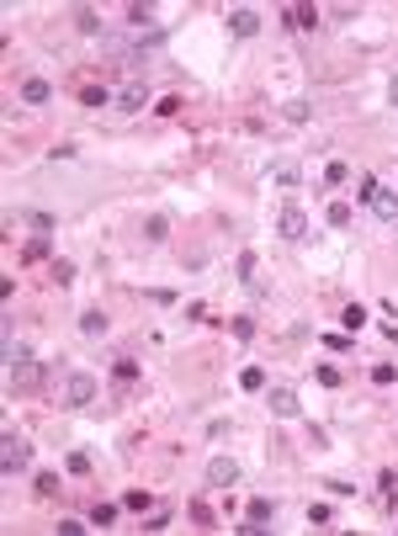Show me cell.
Masks as SVG:
<instances>
[{
    "mask_svg": "<svg viewBox=\"0 0 398 536\" xmlns=\"http://www.w3.org/2000/svg\"><path fill=\"white\" fill-rule=\"evenodd\" d=\"M122 504H128V510H139V515H143V510H149V504H154V499L143 494V489H133V494H122Z\"/></svg>",
    "mask_w": 398,
    "mask_h": 536,
    "instance_id": "obj_27",
    "label": "cell"
},
{
    "mask_svg": "<svg viewBox=\"0 0 398 536\" xmlns=\"http://www.w3.org/2000/svg\"><path fill=\"white\" fill-rule=\"evenodd\" d=\"M393 377H398V366H393V361H377V366H372V382H377V388H388Z\"/></svg>",
    "mask_w": 398,
    "mask_h": 536,
    "instance_id": "obj_23",
    "label": "cell"
},
{
    "mask_svg": "<svg viewBox=\"0 0 398 536\" xmlns=\"http://www.w3.org/2000/svg\"><path fill=\"white\" fill-rule=\"evenodd\" d=\"M21 101H27V106H48V101H54V85H48V80H21Z\"/></svg>",
    "mask_w": 398,
    "mask_h": 536,
    "instance_id": "obj_6",
    "label": "cell"
},
{
    "mask_svg": "<svg viewBox=\"0 0 398 536\" xmlns=\"http://www.w3.org/2000/svg\"><path fill=\"white\" fill-rule=\"evenodd\" d=\"M80 531H85V520H75V515L59 520V536H80Z\"/></svg>",
    "mask_w": 398,
    "mask_h": 536,
    "instance_id": "obj_35",
    "label": "cell"
},
{
    "mask_svg": "<svg viewBox=\"0 0 398 536\" xmlns=\"http://www.w3.org/2000/svg\"><path fill=\"white\" fill-rule=\"evenodd\" d=\"M271 176H277L281 186H298V170H292V165H271Z\"/></svg>",
    "mask_w": 398,
    "mask_h": 536,
    "instance_id": "obj_32",
    "label": "cell"
},
{
    "mask_svg": "<svg viewBox=\"0 0 398 536\" xmlns=\"http://www.w3.org/2000/svg\"><path fill=\"white\" fill-rule=\"evenodd\" d=\"M229 32H234V38H255L260 32V11L255 5H234V11H229Z\"/></svg>",
    "mask_w": 398,
    "mask_h": 536,
    "instance_id": "obj_4",
    "label": "cell"
},
{
    "mask_svg": "<svg viewBox=\"0 0 398 536\" xmlns=\"http://www.w3.org/2000/svg\"><path fill=\"white\" fill-rule=\"evenodd\" d=\"M59 489H64V483H59V473H38V494H43V499H54Z\"/></svg>",
    "mask_w": 398,
    "mask_h": 536,
    "instance_id": "obj_24",
    "label": "cell"
},
{
    "mask_svg": "<svg viewBox=\"0 0 398 536\" xmlns=\"http://www.w3.org/2000/svg\"><path fill=\"white\" fill-rule=\"evenodd\" d=\"M80 101H85V106H106V85H85V91H80Z\"/></svg>",
    "mask_w": 398,
    "mask_h": 536,
    "instance_id": "obj_22",
    "label": "cell"
},
{
    "mask_svg": "<svg viewBox=\"0 0 398 536\" xmlns=\"http://www.w3.org/2000/svg\"><path fill=\"white\" fill-rule=\"evenodd\" d=\"M314 112H308V101H287V122H308Z\"/></svg>",
    "mask_w": 398,
    "mask_h": 536,
    "instance_id": "obj_28",
    "label": "cell"
},
{
    "mask_svg": "<svg viewBox=\"0 0 398 536\" xmlns=\"http://www.w3.org/2000/svg\"><path fill=\"white\" fill-rule=\"evenodd\" d=\"M324 180H329V186H340V180H351V170H345V165H340V159H335V165L324 170Z\"/></svg>",
    "mask_w": 398,
    "mask_h": 536,
    "instance_id": "obj_34",
    "label": "cell"
},
{
    "mask_svg": "<svg viewBox=\"0 0 398 536\" xmlns=\"http://www.w3.org/2000/svg\"><path fill=\"white\" fill-rule=\"evenodd\" d=\"M244 520H255V526H271L277 520V499H250V515Z\"/></svg>",
    "mask_w": 398,
    "mask_h": 536,
    "instance_id": "obj_11",
    "label": "cell"
},
{
    "mask_svg": "<svg viewBox=\"0 0 398 536\" xmlns=\"http://www.w3.org/2000/svg\"><path fill=\"white\" fill-rule=\"evenodd\" d=\"M281 16H287V27H303V32H308L324 11H318V5H281Z\"/></svg>",
    "mask_w": 398,
    "mask_h": 536,
    "instance_id": "obj_8",
    "label": "cell"
},
{
    "mask_svg": "<svg viewBox=\"0 0 398 536\" xmlns=\"http://www.w3.org/2000/svg\"><path fill=\"white\" fill-rule=\"evenodd\" d=\"M239 388H244V393H266V372H260V366H244V372H239Z\"/></svg>",
    "mask_w": 398,
    "mask_h": 536,
    "instance_id": "obj_14",
    "label": "cell"
},
{
    "mask_svg": "<svg viewBox=\"0 0 398 536\" xmlns=\"http://www.w3.org/2000/svg\"><path fill=\"white\" fill-rule=\"evenodd\" d=\"M372 213H377V218H398V197L388 191V186H377V197H372Z\"/></svg>",
    "mask_w": 398,
    "mask_h": 536,
    "instance_id": "obj_12",
    "label": "cell"
},
{
    "mask_svg": "<svg viewBox=\"0 0 398 536\" xmlns=\"http://www.w3.org/2000/svg\"><path fill=\"white\" fill-rule=\"evenodd\" d=\"M43 372H38V361H11V388H38Z\"/></svg>",
    "mask_w": 398,
    "mask_h": 536,
    "instance_id": "obj_9",
    "label": "cell"
},
{
    "mask_svg": "<svg viewBox=\"0 0 398 536\" xmlns=\"http://www.w3.org/2000/svg\"><path fill=\"white\" fill-rule=\"evenodd\" d=\"M329 223H335V229H351V207H345V202H329Z\"/></svg>",
    "mask_w": 398,
    "mask_h": 536,
    "instance_id": "obj_26",
    "label": "cell"
},
{
    "mask_svg": "<svg viewBox=\"0 0 398 536\" xmlns=\"http://www.w3.org/2000/svg\"><path fill=\"white\" fill-rule=\"evenodd\" d=\"M75 27H80V32H91V38H96V32H101V16L91 11V5H75Z\"/></svg>",
    "mask_w": 398,
    "mask_h": 536,
    "instance_id": "obj_15",
    "label": "cell"
},
{
    "mask_svg": "<svg viewBox=\"0 0 398 536\" xmlns=\"http://www.w3.org/2000/svg\"><path fill=\"white\" fill-rule=\"evenodd\" d=\"M96 393H101V382L91 377V372H69V382H64V404H69V409H85Z\"/></svg>",
    "mask_w": 398,
    "mask_h": 536,
    "instance_id": "obj_2",
    "label": "cell"
},
{
    "mask_svg": "<svg viewBox=\"0 0 398 536\" xmlns=\"http://www.w3.org/2000/svg\"><path fill=\"white\" fill-rule=\"evenodd\" d=\"M80 335L101 340V335H106V314H96V308H91V314H80Z\"/></svg>",
    "mask_w": 398,
    "mask_h": 536,
    "instance_id": "obj_13",
    "label": "cell"
},
{
    "mask_svg": "<svg viewBox=\"0 0 398 536\" xmlns=\"http://www.w3.org/2000/svg\"><path fill=\"white\" fill-rule=\"evenodd\" d=\"M393 101H398V80H393Z\"/></svg>",
    "mask_w": 398,
    "mask_h": 536,
    "instance_id": "obj_36",
    "label": "cell"
},
{
    "mask_svg": "<svg viewBox=\"0 0 398 536\" xmlns=\"http://www.w3.org/2000/svg\"><path fill=\"white\" fill-rule=\"evenodd\" d=\"M207 483H218V489H229V483H239V467L229 457H213L207 462Z\"/></svg>",
    "mask_w": 398,
    "mask_h": 536,
    "instance_id": "obj_7",
    "label": "cell"
},
{
    "mask_svg": "<svg viewBox=\"0 0 398 536\" xmlns=\"http://www.w3.org/2000/svg\"><path fill=\"white\" fill-rule=\"evenodd\" d=\"M266 404H271V415H277V419H298V415H303V404H298V393H292V388H271V393H266Z\"/></svg>",
    "mask_w": 398,
    "mask_h": 536,
    "instance_id": "obj_5",
    "label": "cell"
},
{
    "mask_svg": "<svg viewBox=\"0 0 398 536\" xmlns=\"http://www.w3.org/2000/svg\"><path fill=\"white\" fill-rule=\"evenodd\" d=\"M234 277L244 281V287H255V281H260V277H255V255H250V250L239 255V271H234Z\"/></svg>",
    "mask_w": 398,
    "mask_h": 536,
    "instance_id": "obj_19",
    "label": "cell"
},
{
    "mask_svg": "<svg viewBox=\"0 0 398 536\" xmlns=\"http://www.w3.org/2000/svg\"><path fill=\"white\" fill-rule=\"evenodd\" d=\"M133 377H139V361L122 356V361H117V382H133Z\"/></svg>",
    "mask_w": 398,
    "mask_h": 536,
    "instance_id": "obj_29",
    "label": "cell"
},
{
    "mask_svg": "<svg viewBox=\"0 0 398 536\" xmlns=\"http://www.w3.org/2000/svg\"><path fill=\"white\" fill-rule=\"evenodd\" d=\"M122 21H133V27H149V21H154V5H128V11H122Z\"/></svg>",
    "mask_w": 398,
    "mask_h": 536,
    "instance_id": "obj_20",
    "label": "cell"
},
{
    "mask_svg": "<svg viewBox=\"0 0 398 536\" xmlns=\"http://www.w3.org/2000/svg\"><path fill=\"white\" fill-rule=\"evenodd\" d=\"M165 234H170V223L159 218V213H154L149 223H143V239H149V244H165Z\"/></svg>",
    "mask_w": 398,
    "mask_h": 536,
    "instance_id": "obj_18",
    "label": "cell"
},
{
    "mask_svg": "<svg viewBox=\"0 0 398 536\" xmlns=\"http://www.w3.org/2000/svg\"><path fill=\"white\" fill-rule=\"evenodd\" d=\"M372 197H377V180L361 176V180H356V202H366V207H372Z\"/></svg>",
    "mask_w": 398,
    "mask_h": 536,
    "instance_id": "obj_25",
    "label": "cell"
},
{
    "mask_svg": "<svg viewBox=\"0 0 398 536\" xmlns=\"http://www.w3.org/2000/svg\"><path fill=\"white\" fill-rule=\"evenodd\" d=\"M340 318H345V329H351V335H361V329H366V308H361V303H351Z\"/></svg>",
    "mask_w": 398,
    "mask_h": 536,
    "instance_id": "obj_17",
    "label": "cell"
},
{
    "mask_svg": "<svg viewBox=\"0 0 398 536\" xmlns=\"http://www.w3.org/2000/svg\"><path fill=\"white\" fill-rule=\"evenodd\" d=\"M48 277H54V281H59V287H69V281H75V266H69V260H48Z\"/></svg>",
    "mask_w": 398,
    "mask_h": 536,
    "instance_id": "obj_16",
    "label": "cell"
},
{
    "mask_svg": "<svg viewBox=\"0 0 398 536\" xmlns=\"http://www.w3.org/2000/svg\"><path fill=\"white\" fill-rule=\"evenodd\" d=\"M314 377L324 382V388H340V372H335V366H314Z\"/></svg>",
    "mask_w": 398,
    "mask_h": 536,
    "instance_id": "obj_33",
    "label": "cell"
},
{
    "mask_svg": "<svg viewBox=\"0 0 398 536\" xmlns=\"http://www.w3.org/2000/svg\"><path fill=\"white\" fill-rule=\"evenodd\" d=\"M308 520H314V526H329V520H335V510H329V504H308Z\"/></svg>",
    "mask_w": 398,
    "mask_h": 536,
    "instance_id": "obj_30",
    "label": "cell"
},
{
    "mask_svg": "<svg viewBox=\"0 0 398 536\" xmlns=\"http://www.w3.org/2000/svg\"><path fill=\"white\" fill-rule=\"evenodd\" d=\"M27 467H32V441H21L16 430H5V436H0V473L16 478V473H27Z\"/></svg>",
    "mask_w": 398,
    "mask_h": 536,
    "instance_id": "obj_1",
    "label": "cell"
},
{
    "mask_svg": "<svg viewBox=\"0 0 398 536\" xmlns=\"http://www.w3.org/2000/svg\"><path fill=\"white\" fill-rule=\"evenodd\" d=\"M69 473L85 478V473H91V457H85V452H69Z\"/></svg>",
    "mask_w": 398,
    "mask_h": 536,
    "instance_id": "obj_31",
    "label": "cell"
},
{
    "mask_svg": "<svg viewBox=\"0 0 398 536\" xmlns=\"http://www.w3.org/2000/svg\"><path fill=\"white\" fill-rule=\"evenodd\" d=\"M112 520H117V504H96V510H91V526H101V531H106Z\"/></svg>",
    "mask_w": 398,
    "mask_h": 536,
    "instance_id": "obj_21",
    "label": "cell"
},
{
    "mask_svg": "<svg viewBox=\"0 0 398 536\" xmlns=\"http://www.w3.org/2000/svg\"><path fill=\"white\" fill-rule=\"evenodd\" d=\"M117 106H122V112H143V106H149V85H139V80H133V85L117 96Z\"/></svg>",
    "mask_w": 398,
    "mask_h": 536,
    "instance_id": "obj_10",
    "label": "cell"
},
{
    "mask_svg": "<svg viewBox=\"0 0 398 536\" xmlns=\"http://www.w3.org/2000/svg\"><path fill=\"white\" fill-rule=\"evenodd\" d=\"M277 234L281 239H303V234H308V213H303L298 202H287V207L277 213Z\"/></svg>",
    "mask_w": 398,
    "mask_h": 536,
    "instance_id": "obj_3",
    "label": "cell"
}]
</instances>
